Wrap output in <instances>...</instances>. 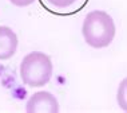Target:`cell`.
<instances>
[{
    "label": "cell",
    "mask_w": 127,
    "mask_h": 113,
    "mask_svg": "<svg viewBox=\"0 0 127 113\" xmlns=\"http://www.w3.org/2000/svg\"><path fill=\"white\" fill-rule=\"evenodd\" d=\"M84 42L92 49H104L112 43L116 34L115 23L106 11L95 9L86 15L82 24Z\"/></svg>",
    "instance_id": "1"
},
{
    "label": "cell",
    "mask_w": 127,
    "mask_h": 113,
    "mask_svg": "<svg viewBox=\"0 0 127 113\" xmlns=\"http://www.w3.org/2000/svg\"><path fill=\"white\" fill-rule=\"evenodd\" d=\"M27 113H58L59 102L50 92H36L26 104Z\"/></svg>",
    "instance_id": "3"
},
{
    "label": "cell",
    "mask_w": 127,
    "mask_h": 113,
    "mask_svg": "<svg viewBox=\"0 0 127 113\" xmlns=\"http://www.w3.org/2000/svg\"><path fill=\"white\" fill-rule=\"evenodd\" d=\"M9 1L12 3L13 5H16V7H28L31 4H33V3L36 1V0H9Z\"/></svg>",
    "instance_id": "7"
},
{
    "label": "cell",
    "mask_w": 127,
    "mask_h": 113,
    "mask_svg": "<svg viewBox=\"0 0 127 113\" xmlns=\"http://www.w3.org/2000/svg\"><path fill=\"white\" fill-rule=\"evenodd\" d=\"M52 61L42 51H32L23 58L20 63V78L31 88H42L52 77Z\"/></svg>",
    "instance_id": "2"
},
{
    "label": "cell",
    "mask_w": 127,
    "mask_h": 113,
    "mask_svg": "<svg viewBox=\"0 0 127 113\" xmlns=\"http://www.w3.org/2000/svg\"><path fill=\"white\" fill-rule=\"evenodd\" d=\"M47 1L56 9H66L68 7L74 5L78 0H47Z\"/></svg>",
    "instance_id": "6"
},
{
    "label": "cell",
    "mask_w": 127,
    "mask_h": 113,
    "mask_svg": "<svg viewBox=\"0 0 127 113\" xmlns=\"http://www.w3.org/2000/svg\"><path fill=\"white\" fill-rule=\"evenodd\" d=\"M18 50V35L12 28L0 26V61H7Z\"/></svg>",
    "instance_id": "4"
},
{
    "label": "cell",
    "mask_w": 127,
    "mask_h": 113,
    "mask_svg": "<svg viewBox=\"0 0 127 113\" xmlns=\"http://www.w3.org/2000/svg\"><path fill=\"white\" fill-rule=\"evenodd\" d=\"M116 101L122 111L127 112V77L123 78L118 86V92H116Z\"/></svg>",
    "instance_id": "5"
}]
</instances>
